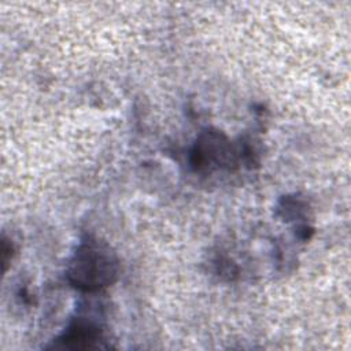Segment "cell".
Returning a JSON list of instances; mask_svg holds the SVG:
<instances>
[{
  "label": "cell",
  "instance_id": "obj_1",
  "mask_svg": "<svg viewBox=\"0 0 351 351\" xmlns=\"http://www.w3.org/2000/svg\"><path fill=\"white\" fill-rule=\"evenodd\" d=\"M118 273L119 263L112 248L92 237L77 245L66 269L69 282L88 293L100 292L114 284Z\"/></svg>",
  "mask_w": 351,
  "mask_h": 351
},
{
  "label": "cell",
  "instance_id": "obj_2",
  "mask_svg": "<svg viewBox=\"0 0 351 351\" xmlns=\"http://www.w3.org/2000/svg\"><path fill=\"white\" fill-rule=\"evenodd\" d=\"M236 154L223 133L208 129L197 137L191 152V162L196 170L223 169L236 163Z\"/></svg>",
  "mask_w": 351,
  "mask_h": 351
},
{
  "label": "cell",
  "instance_id": "obj_3",
  "mask_svg": "<svg viewBox=\"0 0 351 351\" xmlns=\"http://www.w3.org/2000/svg\"><path fill=\"white\" fill-rule=\"evenodd\" d=\"M103 341V329L99 322L88 317H77L56 339L55 347L84 350L100 348Z\"/></svg>",
  "mask_w": 351,
  "mask_h": 351
}]
</instances>
